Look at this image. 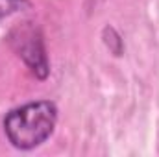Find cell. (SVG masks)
I'll use <instances>...</instances> for the list:
<instances>
[{"instance_id":"cell-1","label":"cell","mask_w":159,"mask_h":157,"mask_svg":"<svg viewBox=\"0 0 159 157\" xmlns=\"http://www.w3.org/2000/svg\"><path fill=\"white\" fill-rule=\"evenodd\" d=\"M57 105L52 100H35L13 107L6 113L2 128L7 142L20 152L43 146L56 131Z\"/></svg>"},{"instance_id":"cell-2","label":"cell","mask_w":159,"mask_h":157,"mask_svg":"<svg viewBox=\"0 0 159 157\" xmlns=\"http://www.w3.org/2000/svg\"><path fill=\"white\" fill-rule=\"evenodd\" d=\"M6 41L9 48L17 54V57L30 69V72L39 81H44L48 78L50 61H48V54L44 46V35L35 22L24 20L13 26Z\"/></svg>"},{"instance_id":"cell-3","label":"cell","mask_w":159,"mask_h":157,"mask_svg":"<svg viewBox=\"0 0 159 157\" xmlns=\"http://www.w3.org/2000/svg\"><path fill=\"white\" fill-rule=\"evenodd\" d=\"M102 39H104L106 46L109 48V52H111L115 57H120V56L124 54V41H122L120 34L113 28V26H106V28H104Z\"/></svg>"},{"instance_id":"cell-4","label":"cell","mask_w":159,"mask_h":157,"mask_svg":"<svg viewBox=\"0 0 159 157\" xmlns=\"http://www.w3.org/2000/svg\"><path fill=\"white\" fill-rule=\"evenodd\" d=\"M30 6H32L30 0H0V20L13 15V13L24 11Z\"/></svg>"}]
</instances>
